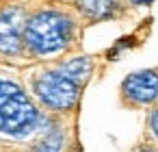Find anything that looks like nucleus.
Instances as JSON below:
<instances>
[{"label": "nucleus", "instance_id": "11", "mask_svg": "<svg viewBox=\"0 0 158 152\" xmlns=\"http://www.w3.org/2000/svg\"><path fill=\"white\" fill-rule=\"evenodd\" d=\"M136 152H158V150H156V148H152V145H141Z\"/></svg>", "mask_w": 158, "mask_h": 152}, {"label": "nucleus", "instance_id": "7", "mask_svg": "<svg viewBox=\"0 0 158 152\" xmlns=\"http://www.w3.org/2000/svg\"><path fill=\"white\" fill-rule=\"evenodd\" d=\"M56 70H59V72H63L67 78H72L74 83L82 85V83L91 76L93 63H91V59H89V57H76V59H72V61H67V63L59 65Z\"/></svg>", "mask_w": 158, "mask_h": 152}, {"label": "nucleus", "instance_id": "5", "mask_svg": "<svg viewBox=\"0 0 158 152\" xmlns=\"http://www.w3.org/2000/svg\"><path fill=\"white\" fill-rule=\"evenodd\" d=\"M121 93L132 104H152L158 98V70H141L121 83Z\"/></svg>", "mask_w": 158, "mask_h": 152}, {"label": "nucleus", "instance_id": "2", "mask_svg": "<svg viewBox=\"0 0 158 152\" xmlns=\"http://www.w3.org/2000/svg\"><path fill=\"white\" fill-rule=\"evenodd\" d=\"M39 122V111L20 85L0 78V132L11 137L28 135Z\"/></svg>", "mask_w": 158, "mask_h": 152}, {"label": "nucleus", "instance_id": "9", "mask_svg": "<svg viewBox=\"0 0 158 152\" xmlns=\"http://www.w3.org/2000/svg\"><path fill=\"white\" fill-rule=\"evenodd\" d=\"M149 126H152L154 135L158 137V111H154V113H152V117H149Z\"/></svg>", "mask_w": 158, "mask_h": 152}, {"label": "nucleus", "instance_id": "4", "mask_svg": "<svg viewBox=\"0 0 158 152\" xmlns=\"http://www.w3.org/2000/svg\"><path fill=\"white\" fill-rule=\"evenodd\" d=\"M28 13L22 5H7L0 9V54H20L24 48V26Z\"/></svg>", "mask_w": 158, "mask_h": 152}, {"label": "nucleus", "instance_id": "1", "mask_svg": "<svg viewBox=\"0 0 158 152\" xmlns=\"http://www.w3.org/2000/svg\"><path fill=\"white\" fill-rule=\"evenodd\" d=\"M74 39V22L69 15L44 9L28 15L24 26V46L39 57L63 52Z\"/></svg>", "mask_w": 158, "mask_h": 152}, {"label": "nucleus", "instance_id": "3", "mask_svg": "<svg viewBox=\"0 0 158 152\" xmlns=\"http://www.w3.org/2000/svg\"><path fill=\"white\" fill-rule=\"evenodd\" d=\"M33 89L46 106L56 109V111L72 109L78 102V96H80V85L74 83L72 78H67L59 70L39 74L33 83Z\"/></svg>", "mask_w": 158, "mask_h": 152}, {"label": "nucleus", "instance_id": "10", "mask_svg": "<svg viewBox=\"0 0 158 152\" xmlns=\"http://www.w3.org/2000/svg\"><path fill=\"white\" fill-rule=\"evenodd\" d=\"M130 5H134V7H143V5H149L152 0H128Z\"/></svg>", "mask_w": 158, "mask_h": 152}, {"label": "nucleus", "instance_id": "8", "mask_svg": "<svg viewBox=\"0 0 158 152\" xmlns=\"http://www.w3.org/2000/svg\"><path fill=\"white\" fill-rule=\"evenodd\" d=\"M61 148H63V135L59 130H52L33 148V152H61Z\"/></svg>", "mask_w": 158, "mask_h": 152}, {"label": "nucleus", "instance_id": "6", "mask_svg": "<svg viewBox=\"0 0 158 152\" xmlns=\"http://www.w3.org/2000/svg\"><path fill=\"white\" fill-rule=\"evenodd\" d=\"M76 9L91 22L110 20L121 11V0H74Z\"/></svg>", "mask_w": 158, "mask_h": 152}]
</instances>
